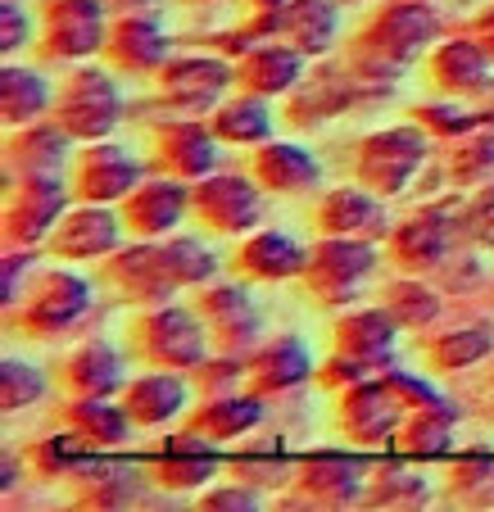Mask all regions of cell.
Here are the masks:
<instances>
[{"instance_id":"obj_1","label":"cell","mask_w":494,"mask_h":512,"mask_svg":"<svg viewBox=\"0 0 494 512\" xmlns=\"http://www.w3.org/2000/svg\"><path fill=\"white\" fill-rule=\"evenodd\" d=\"M127 358L146 363V368H173V372H195L204 358L214 354L209 327L195 309L186 304H150L127 322Z\"/></svg>"},{"instance_id":"obj_2","label":"cell","mask_w":494,"mask_h":512,"mask_svg":"<svg viewBox=\"0 0 494 512\" xmlns=\"http://www.w3.org/2000/svg\"><path fill=\"white\" fill-rule=\"evenodd\" d=\"M436 37H440V19L431 10V0H390L363 23L349 55L359 59V68H372V73H381V68L404 73Z\"/></svg>"},{"instance_id":"obj_3","label":"cell","mask_w":494,"mask_h":512,"mask_svg":"<svg viewBox=\"0 0 494 512\" xmlns=\"http://www.w3.org/2000/svg\"><path fill=\"white\" fill-rule=\"evenodd\" d=\"M50 114H55V123L78 145L114 136L127 114V100L114 78V68H105V64L68 68V78L55 87V109Z\"/></svg>"},{"instance_id":"obj_4","label":"cell","mask_w":494,"mask_h":512,"mask_svg":"<svg viewBox=\"0 0 494 512\" xmlns=\"http://www.w3.org/2000/svg\"><path fill=\"white\" fill-rule=\"evenodd\" d=\"M5 313H10V327H19L23 336H32V340L68 336V331L82 327V318L91 313V277H82V272H73V268L32 272L19 304Z\"/></svg>"},{"instance_id":"obj_5","label":"cell","mask_w":494,"mask_h":512,"mask_svg":"<svg viewBox=\"0 0 494 512\" xmlns=\"http://www.w3.org/2000/svg\"><path fill=\"white\" fill-rule=\"evenodd\" d=\"M78 200L68 173H28L5 186V209H0V232L5 250H46L55 223Z\"/></svg>"},{"instance_id":"obj_6","label":"cell","mask_w":494,"mask_h":512,"mask_svg":"<svg viewBox=\"0 0 494 512\" xmlns=\"http://www.w3.org/2000/svg\"><path fill=\"white\" fill-rule=\"evenodd\" d=\"M427 155H431V132L413 118V123L381 127V132L363 136L359 155H354V173L381 200H395V195H404L413 186V177L422 173Z\"/></svg>"},{"instance_id":"obj_7","label":"cell","mask_w":494,"mask_h":512,"mask_svg":"<svg viewBox=\"0 0 494 512\" xmlns=\"http://www.w3.org/2000/svg\"><path fill=\"white\" fill-rule=\"evenodd\" d=\"M381 250L368 236H318L309 245V268H304V286L322 309H345L368 277L377 272Z\"/></svg>"},{"instance_id":"obj_8","label":"cell","mask_w":494,"mask_h":512,"mask_svg":"<svg viewBox=\"0 0 494 512\" xmlns=\"http://www.w3.org/2000/svg\"><path fill=\"white\" fill-rule=\"evenodd\" d=\"M191 213L204 232L214 236H250L263 227V213H268V191L259 186V177L245 168V173H209L200 182H191Z\"/></svg>"},{"instance_id":"obj_9","label":"cell","mask_w":494,"mask_h":512,"mask_svg":"<svg viewBox=\"0 0 494 512\" xmlns=\"http://www.w3.org/2000/svg\"><path fill=\"white\" fill-rule=\"evenodd\" d=\"M463 209H467V200H440V204L417 209L413 218H404V223L390 232V259H395V268L417 272V277L445 268L458 236L467 241Z\"/></svg>"},{"instance_id":"obj_10","label":"cell","mask_w":494,"mask_h":512,"mask_svg":"<svg viewBox=\"0 0 494 512\" xmlns=\"http://www.w3.org/2000/svg\"><path fill=\"white\" fill-rule=\"evenodd\" d=\"M159 100L177 114L204 118L214 114L236 87V64L223 55H168V64L155 73Z\"/></svg>"},{"instance_id":"obj_11","label":"cell","mask_w":494,"mask_h":512,"mask_svg":"<svg viewBox=\"0 0 494 512\" xmlns=\"http://www.w3.org/2000/svg\"><path fill=\"white\" fill-rule=\"evenodd\" d=\"M109 0H46L41 5V55L46 59H96L109 41Z\"/></svg>"},{"instance_id":"obj_12","label":"cell","mask_w":494,"mask_h":512,"mask_svg":"<svg viewBox=\"0 0 494 512\" xmlns=\"http://www.w3.org/2000/svg\"><path fill=\"white\" fill-rule=\"evenodd\" d=\"M127 245V223L118 204H96V200H73L68 213L55 223L46 241V254L64 263H100L109 254Z\"/></svg>"},{"instance_id":"obj_13","label":"cell","mask_w":494,"mask_h":512,"mask_svg":"<svg viewBox=\"0 0 494 512\" xmlns=\"http://www.w3.org/2000/svg\"><path fill=\"white\" fill-rule=\"evenodd\" d=\"M146 164L118 141H82L73 150V164H68V182L78 200H96V204H123L127 195L141 186Z\"/></svg>"},{"instance_id":"obj_14","label":"cell","mask_w":494,"mask_h":512,"mask_svg":"<svg viewBox=\"0 0 494 512\" xmlns=\"http://www.w3.org/2000/svg\"><path fill=\"white\" fill-rule=\"evenodd\" d=\"M195 313L209 327V340L223 354H250L263 345V313L254 304V295L245 290V281H209L195 295Z\"/></svg>"},{"instance_id":"obj_15","label":"cell","mask_w":494,"mask_h":512,"mask_svg":"<svg viewBox=\"0 0 494 512\" xmlns=\"http://www.w3.org/2000/svg\"><path fill=\"white\" fill-rule=\"evenodd\" d=\"M100 281L114 290L118 300H127L132 309H150V304H168L177 295V281L168 272L159 241H136L118 245L109 259H100Z\"/></svg>"},{"instance_id":"obj_16","label":"cell","mask_w":494,"mask_h":512,"mask_svg":"<svg viewBox=\"0 0 494 512\" xmlns=\"http://www.w3.org/2000/svg\"><path fill=\"white\" fill-rule=\"evenodd\" d=\"M340 431L354 440V445L372 449V445H386V440H395L399 426H404L408 417V404L395 395V386H390L386 377H363L354 381L349 390H340Z\"/></svg>"},{"instance_id":"obj_17","label":"cell","mask_w":494,"mask_h":512,"mask_svg":"<svg viewBox=\"0 0 494 512\" xmlns=\"http://www.w3.org/2000/svg\"><path fill=\"white\" fill-rule=\"evenodd\" d=\"M118 213L127 223V236H136V241L173 236L186 223V213H191V182H182L173 173H150L118 204Z\"/></svg>"},{"instance_id":"obj_18","label":"cell","mask_w":494,"mask_h":512,"mask_svg":"<svg viewBox=\"0 0 494 512\" xmlns=\"http://www.w3.org/2000/svg\"><path fill=\"white\" fill-rule=\"evenodd\" d=\"M168 41L159 14H118L109 23V41H105V59L114 73H127V78H155L159 68L168 64Z\"/></svg>"},{"instance_id":"obj_19","label":"cell","mask_w":494,"mask_h":512,"mask_svg":"<svg viewBox=\"0 0 494 512\" xmlns=\"http://www.w3.org/2000/svg\"><path fill=\"white\" fill-rule=\"evenodd\" d=\"M218 136L204 118H173L155 132V173H173L182 182H200V177L218 173Z\"/></svg>"},{"instance_id":"obj_20","label":"cell","mask_w":494,"mask_h":512,"mask_svg":"<svg viewBox=\"0 0 494 512\" xmlns=\"http://www.w3.org/2000/svg\"><path fill=\"white\" fill-rule=\"evenodd\" d=\"M313 227L318 236H368L381 241L390 236V218H386V200L368 186H331L313 209Z\"/></svg>"},{"instance_id":"obj_21","label":"cell","mask_w":494,"mask_h":512,"mask_svg":"<svg viewBox=\"0 0 494 512\" xmlns=\"http://www.w3.org/2000/svg\"><path fill=\"white\" fill-rule=\"evenodd\" d=\"M304 50H295L286 37H268L245 46V55L236 59V91H250V96L277 100L286 91L300 87L304 78Z\"/></svg>"},{"instance_id":"obj_22","label":"cell","mask_w":494,"mask_h":512,"mask_svg":"<svg viewBox=\"0 0 494 512\" xmlns=\"http://www.w3.org/2000/svg\"><path fill=\"white\" fill-rule=\"evenodd\" d=\"M395 340H399V318L381 304V309H354L345 318H336L331 327V349L349 363H363L368 372L390 368L395 358Z\"/></svg>"},{"instance_id":"obj_23","label":"cell","mask_w":494,"mask_h":512,"mask_svg":"<svg viewBox=\"0 0 494 512\" xmlns=\"http://www.w3.org/2000/svg\"><path fill=\"white\" fill-rule=\"evenodd\" d=\"M245 363H250L245 386H250L254 395H263V399L286 395V390L304 386L309 377H318V363H313V354H309V340H300V336L263 340L259 349L245 354Z\"/></svg>"},{"instance_id":"obj_24","label":"cell","mask_w":494,"mask_h":512,"mask_svg":"<svg viewBox=\"0 0 494 512\" xmlns=\"http://www.w3.org/2000/svg\"><path fill=\"white\" fill-rule=\"evenodd\" d=\"M295 485L309 508H359L368 494V472L345 454H309L295 467Z\"/></svg>"},{"instance_id":"obj_25","label":"cell","mask_w":494,"mask_h":512,"mask_svg":"<svg viewBox=\"0 0 494 512\" xmlns=\"http://www.w3.org/2000/svg\"><path fill=\"white\" fill-rule=\"evenodd\" d=\"M73 145L78 141L55 123V114L37 118L28 127H10V136H5V173H10V182L28 173H64L73 164Z\"/></svg>"},{"instance_id":"obj_26","label":"cell","mask_w":494,"mask_h":512,"mask_svg":"<svg viewBox=\"0 0 494 512\" xmlns=\"http://www.w3.org/2000/svg\"><path fill=\"white\" fill-rule=\"evenodd\" d=\"M304 268H309V245H300L286 232H272V227L241 236L232 254V272L245 281H300Z\"/></svg>"},{"instance_id":"obj_27","label":"cell","mask_w":494,"mask_h":512,"mask_svg":"<svg viewBox=\"0 0 494 512\" xmlns=\"http://www.w3.org/2000/svg\"><path fill=\"white\" fill-rule=\"evenodd\" d=\"M191 372H173V368H146L141 377H132L123 386V408L132 413L136 426H168L186 413L191 404Z\"/></svg>"},{"instance_id":"obj_28","label":"cell","mask_w":494,"mask_h":512,"mask_svg":"<svg viewBox=\"0 0 494 512\" xmlns=\"http://www.w3.org/2000/svg\"><path fill=\"white\" fill-rule=\"evenodd\" d=\"M59 422L78 435L91 454H114V449H123L127 440H132V431H136L132 413L123 408V399L118 395L114 399H105V395H68Z\"/></svg>"},{"instance_id":"obj_29","label":"cell","mask_w":494,"mask_h":512,"mask_svg":"<svg viewBox=\"0 0 494 512\" xmlns=\"http://www.w3.org/2000/svg\"><path fill=\"white\" fill-rule=\"evenodd\" d=\"M55 381L64 386V395H123L127 386V354H118L105 340H87V345L68 349L59 358Z\"/></svg>"},{"instance_id":"obj_30","label":"cell","mask_w":494,"mask_h":512,"mask_svg":"<svg viewBox=\"0 0 494 512\" xmlns=\"http://www.w3.org/2000/svg\"><path fill=\"white\" fill-rule=\"evenodd\" d=\"M427 73H431V82H436V91L472 100L494 82V55L476 37H454L431 50Z\"/></svg>"},{"instance_id":"obj_31","label":"cell","mask_w":494,"mask_h":512,"mask_svg":"<svg viewBox=\"0 0 494 512\" xmlns=\"http://www.w3.org/2000/svg\"><path fill=\"white\" fill-rule=\"evenodd\" d=\"M263 417H268V399L254 395L250 386H241V390H227V395L204 399L191 413L186 431H195L200 440H209V445H232V440L250 435L254 426H263Z\"/></svg>"},{"instance_id":"obj_32","label":"cell","mask_w":494,"mask_h":512,"mask_svg":"<svg viewBox=\"0 0 494 512\" xmlns=\"http://www.w3.org/2000/svg\"><path fill=\"white\" fill-rule=\"evenodd\" d=\"M250 173L259 177V186L268 195H309L322 182V164L318 155H309L295 141H263L254 145L250 155Z\"/></svg>"},{"instance_id":"obj_33","label":"cell","mask_w":494,"mask_h":512,"mask_svg":"<svg viewBox=\"0 0 494 512\" xmlns=\"http://www.w3.org/2000/svg\"><path fill=\"white\" fill-rule=\"evenodd\" d=\"M218 467L223 463H218V454L209 449V440H200L195 431H186L182 440L168 445V454H159L155 463H150V481L168 494H200V490L214 485Z\"/></svg>"},{"instance_id":"obj_34","label":"cell","mask_w":494,"mask_h":512,"mask_svg":"<svg viewBox=\"0 0 494 512\" xmlns=\"http://www.w3.org/2000/svg\"><path fill=\"white\" fill-rule=\"evenodd\" d=\"M281 37L309 59L327 55L340 41V5L336 0H291V5H281Z\"/></svg>"},{"instance_id":"obj_35","label":"cell","mask_w":494,"mask_h":512,"mask_svg":"<svg viewBox=\"0 0 494 512\" xmlns=\"http://www.w3.org/2000/svg\"><path fill=\"white\" fill-rule=\"evenodd\" d=\"M55 109V87L28 64H5L0 68V118L5 127H28L37 118H50Z\"/></svg>"},{"instance_id":"obj_36","label":"cell","mask_w":494,"mask_h":512,"mask_svg":"<svg viewBox=\"0 0 494 512\" xmlns=\"http://www.w3.org/2000/svg\"><path fill=\"white\" fill-rule=\"evenodd\" d=\"M78 508H136L146 494V476L136 467H100V463H82L78 472Z\"/></svg>"},{"instance_id":"obj_37","label":"cell","mask_w":494,"mask_h":512,"mask_svg":"<svg viewBox=\"0 0 494 512\" xmlns=\"http://www.w3.org/2000/svg\"><path fill=\"white\" fill-rule=\"evenodd\" d=\"M209 127H214L218 141L227 145H263L272 141V109L263 96H250V91H236V96H227L223 105L209 114Z\"/></svg>"},{"instance_id":"obj_38","label":"cell","mask_w":494,"mask_h":512,"mask_svg":"<svg viewBox=\"0 0 494 512\" xmlns=\"http://www.w3.org/2000/svg\"><path fill=\"white\" fill-rule=\"evenodd\" d=\"M454 404H431V408H408L404 426H399L395 445L408 458H445L454 449Z\"/></svg>"},{"instance_id":"obj_39","label":"cell","mask_w":494,"mask_h":512,"mask_svg":"<svg viewBox=\"0 0 494 512\" xmlns=\"http://www.w3.org/2000/svg\"><path fill=\"white\" fill-rule=\"evenodd\" d=\"M490 349H494V331L485 322H454V327H440L427 336V358H431V368H440V372L472 368Z\"/></svg>"},{"instance_id":"obj_40","label":"cell","mask_w":494,"mask_h":512,"mask_svg":"<svg viewBox=\"0 0 494 512\" xmlns=\"http://www.w3.org/2000/svg\"><path fill=\"white\" fill-rule=\"evenodd\" d=\"M159 254H164L168 272L182 290H200L218 277V254L191 232H173V236H159Z\"/></svg>"},{"instance_id":"obj_41","label":"cell","mask_w":494,"mask_h":512,"mask_svg":"<svg viewBox=\"0 0 494 512\" xmlns=\"http://www.w3.org/2000/svg\"><path fill=\"white\" fill-rule=\"evenodd\" d=\"M449 177H454V186H481L494 177V127L490 123L454 136V145H449Z\"/></svg>"},{"instance_id":"obj_42","label":"cell","mask_w":494,"mask_h":512,"mask_svg":"<svg viewBox=\"0 0 494 512\" xmlns=\"http://www.w3.org/2000/svg\"><path fill=\"white\" fill-rule=\"evenodd\" d=\"M363 503H368V508H427L431 485L422 481L413 467L395 463V467H381V472L372 476Z\"/></svg>"},{"instance_id":"obj_43","label":"cell","mask_w":494,"mask_h":512,"mask_svg":"<svg viewBox=\"0 0 494 512\" xmlns=\"http://www.w3.org/2000/svg\"><path fill=\"white\" fill-rule=\"evenodd\" d=\"M386 309L399 318V327L422 331V327H436V318L445 313V300L427 281H417V272H408V281H395L386 290Z\"/></svg>"},{"instance_id":"obj_44","label":"cell","mask_w":494,"mask_h":512,"mask_svg":"<svg viewBox=\"0 0 494 512\" xmlns=\"http://www.w3.org/2000/svg\"><path fill=\"white\" fill-rule=\"evenodd\" d=\"M41 395H46V372H41L37 363H28V358H19V354L0 358V408H5V413L32 408Z\"/></svg>"},{"instance_id":"obj_45","label":"cell","mask_w":494,"mask_h":512,"mask_svg":"<svg viewBox=\"0 0 494 512\" xmlns=\"http://www.w3.org/2000/svg\"><path fill=\"white\" fill-rule=\"evenodd\" d=\"M28 463L37 467L41 476H73L82 463H87V445H82L78 435L64 426L59 435H50V440H37V445L28 449Z\"/></svg>"},{"instance_id":"obj_46","label":"cell","mask_w":494,"mask_h":512,"mask_svg":"<svg viewBox=\"0 0 494 512\" xmlns=\"http://www.w3.org/2000/svg\"><path fill=\"white\" fill-rule=\"evenodd\" d=\"M413 118L427 127L431 136H449V141L485 123V114L467 105V96H449V100H436V105H422V109H413Z\"/></svg>"},{"instance_id":"obj_47","label":"cell","mask_w":494,"mask_h":512,"mask_svg":"<svg viewBox=\"0 0 494 512\" xmlns=\"http://www.w3.org/2000/svg\"><path fill=\"white\" fill-rule=\"evenodd\" d=\"M245 377H250V363H245V354H223V349H214V354H209L200 368L191 372L195 390H200L204 399H209V395H227V390H241Z\"/></svg>"},{"instance_id":"obj_48","label":"cell","mask_w":494,"mask_h":512,"mask_svg":"<svg viewBox=\"0 0 494 512\" xmlns=\"http://www.w3.org/2000/svg\"><path fill=\"white\" fill-rule=\"evenodd\" d=\"M449 494L467 508H494V463H463L449 476Z\"/></svg>"},{"instance_id":"obj_49","label":"cell","mask_w":494,"mask_h":512,"mask_svg":"<svg viewBox=\"0 0 494 512\" xmlns=\"http://www.w3.org/2000/svg\"><path fill=\"white\" fill-rule=\"evenodd\" d=\"M463 218H467V241L481 245V250H494V177L472 186Z\"/></svg>"},{"instance_id":"obj_50","label":"cell","mask_w":494,"mask_h":512,"mask_svg":"<svg viewBox=\"0 0 494 512\" xmlns=\"http://www.w3.org/2000/svg\"><path fill=\"white\" fill-rule=\"evenodd\" d=\"M200 508L204 512H259L263 508V490L250 481H232V485H209L200 490Z\"/></svg>"},{"instance_id":"obj_51","label":"cell","mask_w":494,"mask_h":512,"mask_svg":"<svg viewBox=\"0 0 494 512\" xmlns=\"http://www.w3.org/2000/svg\"><path fill=\"white\" fill-rule=\"evenodd\" d=\"M23 46H32V19L19 10V0H0V50L19 55Z\"/></svg>"},{"instance_id":"obj_52","label":"cell","mask_w":494,"mask_h":512,"mask_svg":"<svg viewBox=\"0 0 494 512\" xmlns=\"http://www.w3.org/2000/svg\"><path fill=\"white\" fill-rule=\"evenodd\" d=\"M386 381L395 386V395L404 399L408 408H431V404H449L445 395H440L431 381H422V377H413V372H399V368H390L386 372Z\"/></svg>"},{"instance_id":"obj_53","label":"cell","mask_w":494,"mask_h":512,"mask_svg":"<svg viewBox=\"0 0 494 512\" xmlns=\"http://www.w3.org/2000/svg\"><path fill=\"white\" fill-rule=\"evenodd\" d=\"M28 281H32V250H5V286H0L5 309L19 304V295L28 290Z\"/></svg>"},{"instance_id":"obj_54","label":"cell","mask_w":494,"mask_h":512,"mask_svg":"<svg viewBox=\"0 0 494 512\" xmlns=\"http://www.w3.org/2000/svg\"><path fill=\"white\" fill-rule=\"evenodd\" d=\"M114 14H159V0H109Z\"/></svg>"},{"instance_id":"obj_55","label":"cell","mask_w":494,"mask_h":512,"mask_svg":"<svg viewBox=\"0 0 494 512\" xmlns=\"http://www.w3.org/2000/svg\"><path fill=\"white\" fill-rule=\"evenodd\" d=\"M472 37H476V41H481V46H485V50H490V55H494V5H490V10H485V14H481V19H476Z\"/></svg>"},{"instance_id":"obj_56","label":"cell","mask_w":494,"mask_h":512,"mask_svg":"<svg viewBox=\"0 0 494 512\" xmlns=\"http://www.w3.org/2000/svg\"><path fill=\"white\" fill-rule=\"evenodd\" d=\"M250 10H281V5H291V0H245Z\"/></svg>"},{"instance_id":"obj_57","label":"cell","mask_w":494,"mask_h":512,"mask_svg":"<svg viewBox=\"0 0 494 512\" xmlns=\"http://www.w3.org/2000/svg\"><path fill=\"white\" fill-rule=\"evenodd\" d=\"M14 490V454H5V494Z\"/></svg>"}]
</instances>
